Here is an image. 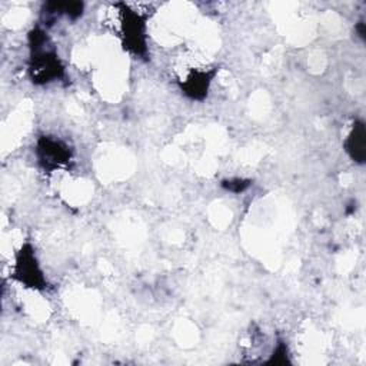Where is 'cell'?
Here are the masks:
<instances>
[{
    "label": "cell",
    "instance_id": "1",
    "mask_svg": "<svg viewBox=\"0 0 366 366\" xmlns=\"http://www.w3.org/2000/svg\"><path fill=\"white\" fill-rule=\"evenodd\" d=\"M29 76L34 84H47L64 76V67L49 36L39 27L29 33Z\"/></svg>",
    "mask_w": 366,
    "mask_h": 366
},
{
    "label": "cell",
    "instance_id": "2",
    "mask_svg": "<svg viewBox=\"0 0 366 366\" xmlns=\"http://www.w3.org/2000/svg\"><path fill=\"white\" fill-rule=\"evenodd\" d=\"M117 6L120 7V34L124 49L136 56H146L147 43L144 19L124 3H119Z\"/></svg>",
    "mask_w": 366,
    "mask_h": 366
},
{
    "label": "cell",
    "instance_id": "3",
    "mask_svg": "<svg viewBox=\"0 0 366 366\" xmlns=\"http://www.w3.org/2000/svg\"><path fill=\"white\" fill-rule=\"evenodd\" d=\"M13 277L29 289L43 290L47 287V280L30 243H24L16 253Z\"/></svg>",
    "mask_w": 366,
    "mask_h": 366
},
{
    "label": "cell",
    "instance_id": "4",
    "mask_svg": "<svg viewBox=\"0 0 366 366\" xmlns=\"http://www.w3.org/2000/svg\"><path fill=\"white\" fill-rule=\"evenodd\" d=\"M36 157L43 170L53 172L71 160V150L60 139L41 136L36 144Z\"/></svg>",
    "mask_w": 366,
    "mask_h": 366
},
{
    "label": "cell",
    "instance_id": "5",
    "mask_svg": "<svg viewBox=\"0 0 366 366\" xmlns=\"http://www.w3.org/2000/svg\"><path fill=\"white\" fill-rule=\"evenodd\" d=\"M216 74V69L213 70H193L187 74V77L180 81L182 92L193 99V100H203L207 96L210 83Z\"/></svg>",
    "mask_w": 366,
    "mask_h": 366
},
{
    "label": "cell",
    "instance_id": "6",
    "mask_svg": "<svg viewBox=\"0 0 366 366\" xmlns=\"http://www.w3.org/2000/svg\"><path fill=\"white\" fill-rule=\"evenodd\" d=\"M345 150L356 163H365L366 159V129L362 120H356L345 140Z\"/></svg>",
    "mask_w": 366,
    "mask_h": 366
},
{
    "label": "cell",
    "instance_id": "7",
    "mask_svg": "<svg viewBox=\"0 0 366 366\" xmlns=\"http://www.w3.org/2000/svg\"><path fill=\"white\" fill-rule=\"evenodd\" d=\"M44 10L51 14H64L70 19H77L83 13V3L80 1H49L44 4Z\"/></svg>",
    "mask_w": 366,
    "mask_h": 366
},
{
    "label": "cell",
    "instance_id": "8",
    "mask_svg": "<svg viewBox=\"0 0 366 366\" xmlns=\"http://www.w3.org/2000/svg\"><path fill=\"white\" fill-rule=\"evenodd\" d=\"M222 186L233 193H240L244 192L249 186H250V180H244V179H232V180H223Z\"/></svg>",
    "mask_w": 366,
    "mask_h": 366
},
{
    "label": "cell",
    "instance_id": "9",
    "mask_svg": "<svg viewBox=\"0 0 366 366\" xmlns=\"http://www.w3.org/2000/svg\"><path fill=\"white\" fill-rule=\"evenodd\" d=\"M356 29H357V31H359V36H360L362 39H365V29H363V21H359Z\"/></svg>",
    "mask_w": 366,
    "mask_h": 366
}]
</instances>
